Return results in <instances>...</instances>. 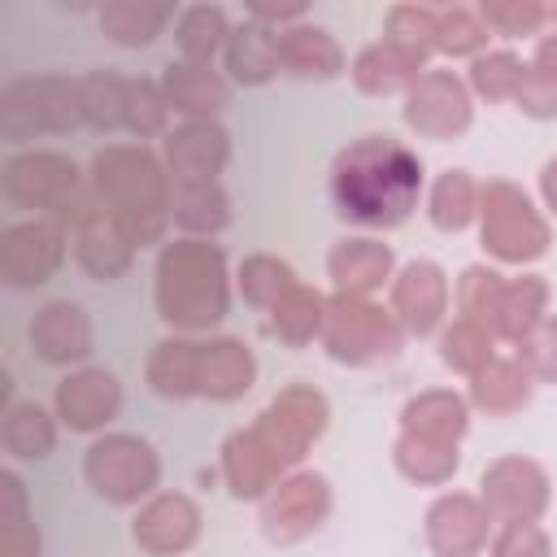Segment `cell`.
Instances as JSON below:
<instances>
[{
	"label": "cell",
	"mask_w": 557,
	"mask_h": 557,
	"mask_svg": "<svg viewBox=\"0 0 557 557\" xmlns=\"http://www.w3.org/2000/svg\"><path fill=\"white\" fill-rule=\"evenodd\" d=\"M326 191L339 222L357 226L361 235H379L413 218L418 200L426 196V170L405 139L370 131L335 152L326 170Z\"/></svg>",
	"instance_id": "1"
},
{
	"label": "cell",
	"mask_w": 557,
	"mask_h": 557,
	"mask_svg": "<svg viewBox=\"0 0 557 557\" xmlns=\"http://www.w3.org/2000/svg\"><path fill=\"white\" fill-rule=\"evenodd\" d=\"M235 300L226 248L213 239H165L152 265V305L174 335H213Z\"/></svg>",
	"instance_id": "2"
},
{
	"label": "cell",
	"mask_w": 557,
	"mask_h": 557,
	"mask_svg": "<svg viewBox=\"0 0 557 557\" xmlns=\"http://www.w3.org/2000/svg\"><path fill=\"white\" fill-rule=\"evenodd\" d=\"M87 187H91L96 205L122 226V235L135 248L165 244V235L174 226V218H170L174 178L157 148H148L139 139L104 144L87 165Z\"/></svg>",
	"instance_id": "3"
},
{
	"label": "cell",
	"mask_w": 557,
	"mask_h": 557,
	"mask_svg": "<svg viewBox=\"0 0 557 557\" xmlns=\"http://www.w3.org/2000/svg\"><path fill=\"white\" fill-rule=\"evenodd\" d=\"M479 244L496 265H535L553 248V218L509 178H487L479 196Z\"/></svg>",
	"instance_id": "4"
},
{
	"label": "cell",
	"mask_w": 557,
	"mask_h": 557,
	"mask_svg": "<svg viewBox=\"0 0 557 557\" xmlns=\"http://www.w3.org/2000/svg\"><path fill=\"white\" fill-rule=\"evenodd\" d=\"M83 126L78 78L70 74H22L0 91V135L17 152L44 135H74Z\"/></svg>",
	"instance_id": "5"
},
{
	"label": "cell",
	"mask_w": 557,
	"mask_h": 557,
	"mask_svg": "<svg viewBox=\"0 0 557 557\" xmlns=\"http://www.w3.org/2000/svg\"><path fill=\"white\" fill-rule=\"evenodd\" d=\"M0 196L30 218H70L87 200V170L57 148H22L4 161Z\"/></svg>",
	"instance_id": "6"
},
{
	"label": "cell",
	"mask_w": 557,
	"mask_h": 557,
	"mask_svg": "<svg viewBox=\"0 0 557 557\" xmlns=\"http://www.w3.org/2000/svg\"><path fill=\"white\" fill-rule=\"evenodd\" d=\"M83 479L104 505L139 509L161 492V453L135 431H104L83 453Z\"/></svg>",
	"instance_id": "7"
},
{
	"label": "cell",
	"mask_w": 557,
	"mask_h": 557,
	"mask_svg": "<svg viewBox=\"0 0 557 557\" xmlns=\"http://www.w3.org/2000/svg\"><path fill=\"white\" fill-rule=\"evenodd\" d=\"M322 352L339 366H379V361H392L405 344V331L400 322L392 318L387 305H379L374 296H344V292H331V305H326V326H322Z\"/></svg>",
	"instance_id": "8"
},
{
	"label": "cell",
	"mask_w": 557,
	"mask_h": 557,
	"mask_svg": "<svg viewBox=\"0 0 557 557\" xmlns=\"http://www.w3.org/2000/svg\"><path fill=\"white\" fill-rule=\"evenodd\" d=\"M335 509V492L331 479L318 470H292L283 474L261 500H257V518H261V535L274 548H292L300 540H309L313 531H322V522Z\"/></svg>",
	"instance_id": "9"
},
{
	"label": "cell",
	"mask_w": 557,
	"mask_h": 557,
	"mask_svg": "<svg viewBox=\"0 0 557 557\" xmlns=\"http://www.w3.org/2000/svg\"><path fill=\"white\" fill-rule=\"evenodd\" d=\"M331 426V400L313 383H287L270 396V405L252 418V431L283 457L287 470H300L309 448Z\"/></svg>",
	"instance_id": "10"
},
{
	"label": "cell",
	"mask_w": 557,
	"mask_h": 557,
	"mask_svg": "<svg viewBox=\"0 0 557 557\" xmlns=\"http://www.w3.org/2000/svg\"><path fill=\"white\" fill-rule=\"evenodd\" d=\"M400 122L409 126V135L418 139H461L474 126V96L466 87V74L431 65L400 100Z\"/></svg>",
	"instance_id": "11"
},
{
	"label": "cell",
	"mask_w": 557,
	"mask_h": 557,
	"mask_svg": "<svg viewBox=\"0 0 557 557\" xmlns=\"http://www.w3.org/2000/svg\"><path fill=\"white\" fill-rule=\"evenodd\" d=\"M70 257V226L61 218H22L0 231V278L17 292L44 287Z\"/></svg>",
	"instance_id": "12"
},
{
	"label": "cell",
	"mask_w": 557,
	"mask_h": 557,
	"mask_svg": "<svg viewBox=\"0 0 557 557\" xmlns=\"http://www.w3.org/2000/svg\"><path fill=\"white\" fill-rule=\"evenodd\" d=\"M479 500L492 513V522H540L553 505V479L548 470L527 453H505L483 466L479 474Z\"/></svg>",
	"instance_id": "13"
},
{
	"label": "cell",
	"mask_w": 557,
	"mask_h": 557,
	"mask_svg": "<svg viewBox=\"0 0 557 557\" xmlns=\"http://www.w3.org/2000/svg\"><path fill=\"white\" fill-rule=\"evenodd\" d=\"M387 309L400 322L405 339L440 335L444 322L453 318V283H448L444 265L431 261V257L405 261L392 278V287H387Z\"/></svg>",
	"instance_id": "14"
},
{
	"label": "cell",
	"mask_w": 557,
	"mask_h": 557,
	"mask_svg": "<svg viewBox=\"0 0 557 557\" xmlns=\"http://www.w3.org/2000/svg\"><path fill=\"white\" fill-rule=\"evenodd\" d=\"M122 379L104 366H78L65 370L61 383L52 387V413L61 418V426H70L74 435H104L113 426V418L122 413Z\"/></svg>",
	"instance_id": "15"
},
{
	"label": "cell",
	"mask_w": 557,
	"mask_h": 557,
	"mask_svg": "<svg viewBox=\"0 0 557 557\" xmlns=\"http://www.w3.org/2000/svg\"><path fill=\"white\" fill-rule=\"evenodd\" d=\"M65 226H70V252H74V261H78V270H83L87 278H96V283H117V278L131 274L139 248H135V244L122 235V226L96 205L91 187H87V200L65 218Z\"/></svg>",
	"instance_id": "16"
},
{
	"label": "cell",
	"mask_w": 557,
	"mask_h": 557,
	"mask_svg": "<svg viewBox=\"0 0 557 557\" xmlns=\"http://www.w3.org/2000/svg\"><path fill=\"white\" fill-rule=\"evenodd\" d=\"M200 531H205L200 500L187 492H170V487L148 496L131 518V540L148 557H183L200 544Z\"/></svg>",
	"instance_id": "17"
},
{
	"label": "cell",
	"mask_w": 557,
	"mask_h": 557,
	"mask_svg": "<svg viewBox=\"0 0 557 557\" xmlns=\"http://www.w3.org/2000/svg\"><path fill=\"white\" fill-rule=\"evenodd\" d=\"M26 344L30 352L44 361V366H57V370H78L87 366L91 348H96V326H91V313L70 300V296H57V300H44L30 322H26Z\"/></svg>",
	"instance_id": "18"
},
{
	"label": "cell",
	"mask_w": 557,
	"mask_h": 557,
	"mask_svg": "<svg viewBox=\"0 0 557 557\" xmlns=\"http://www.w3.org/2000/svg\"><path fill=\"white\" fill-rule=\"evenodd\" d=\"M492 531L496 522L483 509L479 492H440L422 518V535L435 557H483Z\"/></svg>",
	"instance_id": "19"
},
{
	"label": "cell",
	"mask_w": 557,
	"mask_h": 557,
	"mask_svg": "<svg viewBox=\"0 0 557 557\" xmlns=\"http://www.w3.org/2000/svg\"><path fill=\"white\" fill-rule=\"evenodd\" d=\"M161 161L178 183H222V170L231 165V131L209 117V122H178L161 139Z\"/></svg>",
	"instance_id": "20"
},
{
	"label": "cell",
	"mask_w": 557,
	"mask_h": 557,
	"mask_svg": "<svg viewBox=\"0 0 557 557\" xmlns=\"http://www.w3.org/2000/svg\"><path fill=\"white\" fill-rule=\"evenodd\" d=\"M396 252L379 235H344L326 252V278L331 292L344 296H379L396 278Z\"/></svg>",
	"instance_id": "21"
},
{
	"label": "cell",
	"mask_w": 557,
	"mask_h": 557,
	"mask_svg": "<svg viewBox=\"0 0 557 557\" xmlns=\"http://www.w3.org/2000/svg\"><path fill=\"white\" fill-rule=\"evenodd\" d=\"M218 474H222V483H226V492L235 500H261L292 470L283 466V457L248 422V426H239V431H231L222 440V448H218Z\"/></svg>",
	"instance_id": "22"
},
{
	"label": "cell",
	"mask_w": 557,
	"mask_h": 557,
	"mask_svg": "<svg viewBox=\"0 0 557 557\" xmlns=\"http://www.w3.org/2000/svg\"><path fill=\"white\" fill-rule=\"evenodd\" d=\"M426 70H431V57L400 48L392 39H374L348 61V78L361 96H400V100Z\"/></svg>",
	"instance_id": "23"
},
{
	"label": "cell",
	"mask_w": 557,
	"mask_h": 557,
	"mask_svg": "<svg viewBox=\"0 0 557 557\" xmlns=\"http://www.w3.org/2000/svg\"><path fill=\"white\" fill-rule=\"evenodd\" d=\"M161 91H165L170 109L183 122H209V117H218L231 104V91L235 87H231V78L218 65H196V61L174 57L161 70Z\"/></svg>",
	"instance_id": "24"
},
{
	"label": "cell",
	"mask_w": 557,
	"mask_h": 557,
	"mask_svg": "<svg viewBox=\"0 0 557 557\" xmlns=\"http://www.w3.org/2000/svg\"><path fill=\"white\" fill-rule=\"evenodd\" d=\"M200 335H161L144 357V383L161 400H196L200 396Z\"/></svg>",
	"instance_id": "25"
},
{
	"label": "cell",
	"mask_w": 557,
	"mask_h": 557,
	"mask_svg": "<svg viewBox=\"0 0 557 557\" xmlns=\"http://www.w3.org/2000/svg\"><path fill=\"white\" fill-rule=\"evenodd\" d=\"M257 383V352L239 335H209L200 348V400L231 405Z\"/></svg>",
	"instance_id": "26"
},
{
	"label": "cell",
	"mask_w": 557,
	"mask_h": 557,
	"mask_svg": "<svg viewBox=\"0 0 557 557\" xmlns=\"http://www.w3.org/2000/svg\"><path fill=\"white\" fill-rule=\"evenodd\" d=\"M278 65L283 74L292 78H305V83H331L348 70V57L339 48V39L318 26V22H296L287 30H278Z\"/></svg>",
	"instance_id": "27"
},
{
	"label": "cell",
	"mask_w": 557,
	"mask_h": 557,
	"mask_svg": "<svg viewBox=\"0 0 557 557\" xmlns=\"http://www.w3.org/2000/svg\"><path fill=\"white\" fill-rule=\"evenodd\" d=\"M470 400L453 387H426L400 405V431L435 444H461L470 431Z\"/></svg>",
	"instance_id": "28"
},
{
	"label": "cell",
	"mask_w": 557,
	"mask_h": 557,
	"mask_svg": "<svg viewBox=\"0 0 557 557\" xmlns=\"http://www.w3.org/2000/svg\"><path fill=\"white\" fill-rule=\"evenodd\" d=\"M222 74L231 78V87H265L283 74L278 65V30L244 17L235 22L226 52H222Z\"/></svg>",
	"instance_id": "29"
},
{
	"label": "cell",
	"mask_w": 557,
	"mask_h": 557,
	"mask_svg": "<svg viewBox=\"0 0 557 557\" xmlns=\"http://www.w3.org/2000/svg\"><path fill=\"white\" fill-rule=\"evenodd\" d=\"M466 383H470L466 387L470 409H479L487 418H509V413L527 409L531 396H535V379L527 374V366L518 357H500V352L474 379H466Z\"/></svg>",
	"instance_id": "30"
},
{
	"label": "cell",
	"mask_w": 557,
	"mask_h": 557,
	"mask_svg": "<svg viewBox=\"0 0 557 557\" xmlns=\"http://www.w3.org/2000/svg\"><path fill=\"white\" fill-rule=\"evenodd\" d=\"M479 196H483V183L470 170L453 165V170H440L426 183L422 205H426V218H431L435 231L461 235V231H470L479 222Z\"/></svg>",
	"instance_id": "31"
},
{
	"label": "cell",
	"mask_w": 557,
	"mask_h": 557,
	"mask_svg": "<svg viewBox=\"0 0 557 557\" xmlns=\"http://www.w3.org/2000/svg\"><path fill=\"white\" fill-rule=\"evenodd\" d=\"M61 418L39 400H13L0 418V444L9 461H44L57 453Z\"/></svg>",
	"instance_id": "32"
},
{
	"label": "cell",
	"mask_w": 557,
	"mask_h": 557,
	"mask_svg": "<svg viewBox=\"0 0 557 557\" xmlns=\"http://www.w3.org/2000/svg\"><path fill=\"white\" fill-rule=\"evenodd\" d=\"M174 17H178L174 4H148V0H104L96 9V22H100L104 39H113L117 48H148V44H157Z\"/></svg>",
	"instance_id": "33"
},
{
	"label": "cell",
	"mask_w": 557,
	"mask_h": 557,
	"mask_svg": "<svg viewBox=\"0 0 557 557\" xmlns=\"http://www.w3.org/2000/svg\"><path fill=\"white\" fill-rule=\"evenodd\" d=\"M548 300H553V287L544 274L522 270V274L505 278V296H500V313H496V339H505V344L527 339L548 318Z\"/></svg>",
	"instance_id": "34"
},
{
	"label": "cell",
	"mask_w": 557,
	"mask_h": 557,
	"mask_svg": "<svg viewBox=\"0 0 557 557\" xmlns=\"http://www.w3.org/2000/svg\"><path fill=\"white\" fill-rule=\"evenodd\" d=\"M170 218L187 239H213L231 226V191L222 183H178Z\"/></svg>",
	"instance_id": "35"
},
{
	"label": "cell",
	"mask_w": 557,
	"mask_h": 557,
	"mask_svg": "<svg viewBox=\"0 0 557 557\" xmlns=\"http://www.w3.org/2000/svg\"><path fill=\"white\" fill-rule=\"evenodd\" d=\"M326 305L331 296L322 287H309V283H296L270 313H265V326L278 344L287 348H305L313 339H322V326H326Z\"/></svg>",
	"instance_id": "36"
},
{
	"label": "cell",
	"mask_w": 557,
	"mask_h": 557,
	"mask_svg": "<svg viewBox=\"0 0 557 557\" xmlns=\"http://www.w3.org/2000/svg\"><path fill=\"white\" fill-rule=\"evenodd\" d=\"M231 30H235V22L222 4H187L174 17V48H178L183 61L213 65V57L226 52Z\"/></svg>",
	"instance_id": "37"
},
{
	"label": "cell",
	"mask_w": 557,
	"mask_h": 557,
	"mask_svg": "<svg viewBox=\"0 0 557 557\" xmlns=\"http://www.w3.org/2000/svg\"><path fill=\"white\" fill-rule=\"evenodd\" d=\"M392 466L400 479L418 487H444L461 470V444H435V440H418L400 431L392 440Z\"/></svg>",
	"instance_id": "38"
},
{
	"label": "cell",
	"mask_w": 557,
	"mask_h": 557,
	"mask_svg": "<svg viewBox=\"0 0 557 557\" xmlns=\"http://www.w3.org/2000/svg\"><path fill=\"white\" fill-rule=\"evenodd\" d=\"M126 100H131V78L113 70H91L78 74V104H83V126L96 135L126 131Z\"/></svg>",
	"instance_id": "39"
},
{
	"label": "cell",
	"mask_w": 557,
	"mask_h": 557,
	"mask_svg": "<svg viewBox=\"0 0 557 557\" xmlns=\"http://www.w3.org/2000/svg\"><path fill=\"white\" fill-rule=\"evenodd\" d=\"M500 296H505V274L496 270V265H487V261H474V265H466L461 274H457V283H453V318H466V322H474V326H483V331H492L496 335V313H500ZM500 344V339H496Z\"/></svg>",
	"instance_id": "40"
},
{
	"label": "cell",
	"mask_w": 557,
	"mask_h": 557,
	"mask_svg": "<svg viewBox=\"0 0 557 557\" xmlns=\"http://www.w3.org/2000/svg\"><path fill=\"white\" fill-rule=\"evenodd\" d=\"M296 283H300V278H296L292 261H283V257H274V252H248V257L235 265V292L244 296V305H252V309H261V313H270Z\"/></svg>",
	"instance_id": "41"
},
{
	"label": "cell",
	"mask_w": 557,
	"mask_h": 557,
	"mask_svg": "<svg viewBox=\"0 0 557 557\" xmlns=\"http://www.w3.org/2000/svg\"><path fill=\"white\" fill-rule=\"evenodd\" d=\"M522 70L527 61L513 52V48H487L470 61L466 70V87L474 100H487V104H513L518 96V83H522Z\"/></svg>",
	"instance_id": "42"
},
{
	"label": "cell",
	"mask_w": 557,
	"mask_h": 557,
	"mask_svg": "<svg viewBox=\"0 0 557 557\" xmlns=\"http://www.w3.org/2000/svg\"><path fill=\"white\" fill-rule=\"evenodd\" d=\"M435 348H440V361L461 374V379H474L492 357H496V335L466 322V318H448L444 331L435 335Z\"/></svg>",
	"instance_id": "43"
},
{
	"label": "cell",
	"mask_w": 557,
	"mask_h": 557,
	"mask_svg": "<svg viewBox=\"0 0 557 557\" xmlns=\"http://www.w3.org/2000/svg\"><path fill=\"white\" fill-rule=\"evenodd\" d=\"M487 22L479 13V4H444L435 17V52L448 61H474L479 52H487Z\"/></svg>",
	"instance_id": "44"
},
{
	"label": "cell",
	"mask_w": 557,
	"mask_h": 557,
	"mask_svg": "<svg viewBox=\"0 0 557 557\" xmlns=\"http://www.w3.org/2000/svg\"><path fill=\"white\" fill-rule=\"evenodd\" d=\"M170 100L161 91V78H131V100H126V131L144 139H165L170 135Z\"/></svg>",
	"instance_id": "45"
},
{
	"label": "cell",
	"mask_w": 557,
	"mask_h": 557,
	"mask_svg": "<svg viewBox=\"0 0 557 557\" xmlns=\"http://www.w3.org/2000/svg\"><path fill=\"white\" fill-rule=\"evenodd\" d=\"M435 17L440 9L435 4H418V0H400L387 9L383 17V39L400 44V48H413L422 57H435Z\"/></svg>",
	"instance_id": "46"
},
{
	"label": "cell",
	"mask_w": 557,
	"mask_h": 557,
	"mask_svg": "<svg viewBox=\"0 0 557 557\" xmlns=\"http://www.w3.org/2000/svg\"><path fill=\"white\" fill-rule=\"evenodd\" d=\"M479 13L487 22V30L500 39H531V35L540 39L548 30L544 0H483Z\"/></svg>",
	"instance_id": "47"
},
{
	"label": "cell",
	"mask_w": 557,
	"mask_h": 557,
	"mask_svg": "<svg viewBox=\"0 0 557 557\" xmlns=\"http://www.w3.org/2000/svg\"><path fill=\"white\" fill-rule=\"evenodd\" d=\"M487 557H557L544 522H500L492 531Z\"/></svg>",
	"instance_id": "48"
},
{
	"label": "cell",
	"mask_w": 557,
	"mask_h": 557,
	"mask_svg": "<svg viewBox=\"0 0 557 557\" xmlns=\"http://www.w3.org/2000/svg\"><path fill=\"white\" fill-rule=\"evenodd\" d=\"M513 357L527 366L535 383H557V313H548L527 339H518Z\"/></svg>",
	"instance_id": "49"
},
{
	"label": "cell",
	"mask_w": 557,
	"mask_h": 557,
	"mask_svg": "<svg viewBox=\"0 0 557 557\" xmlns=\"http://www.w3.org/2000/svg\"><path fill=\"white\" fill-rule=\"evenodd\" d=\"M513 109L527 113L531 122H553V117H557V83H553L544 70H535L531 61H527V70H522Z\"/></svg>",
	"instance_id": "50"
},
{
	"label": "cell",
	"mask_w": 557,
	"mask_h": 557,
	"mask_svg": "<svg viewBox=\"0 0 557 557\" xmlns=\"http://www.w3.org/2000/svg\"><path fill=\"white\" fill-rule=\"evenodd\" d=\"M0 557H44V535L35 518L0 522Z\"/></svg>",
	"instance_id": "51"
},
{
	"label": "cell",
	"mask_w": 557,
	"mask_h": 557,
	"mask_svg": "<svg viewBox=\"0 0 557 557\" xmlns=\"http://www.w3.org/2000/svg\"><path fill=\"white\" fill-rule=\"evenodd\" d=\"M0 496H4V505H0V522L30 518V509H26V483L17 479V470H13V466H4V470H0Z\"/></svg>",
	"instance_id": "52"
},
{
	"label": "cell",
	"mask_w": 557,
	"mask_h": 557,
	"mask_svg": "<svg viewBox=\"0 0 557 557\" xmlns=\"http://www.w3.org/2000/svg\"><path fill=\"white\" fill-rule=\"evenodd\" d=\"M531 65H535V70H544V74H548V78L557 83V30H544V35L535 39Z\"/></svg>",
	"instance_id": "53"
},
{
	"label": "cell",
	"mask_w": 557,
	"mask_h": 557,
	"mask_svg": "<svg viewBox=\"0 0 557 557\" xmlns=\"http://www.w3.org/2000/svg\"><path fill=\"white\" fill-rule=\"evenodd\" d=\"M540 205L548 218H557V157H548L540 165Z\"/></svg>",
	"instance_id": "54"
}]
</instances>
